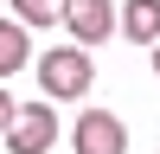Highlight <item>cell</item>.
<instances>
[{
    "label": "cell",
    "instance_id": "6da1fadb",
    "mask_svg": "<svg viewBox=\"0 0 160 154\" xmlns=\"http://www.w3.org/2000/svg\"><path fill=\"white\" fill-rule=\"evenodd\" d=\"M90 84H96V64H90V45H51L45 58H38V90H51L58 103L83 96Z\"/></svg>",
    "mask_w": 160,
    "mask_h": 154
},
{
    "label": "cell",
    "instance_id": "7a4b0ae2",
    "mask_svg": "<svg viewBox=\"0 0 160 154\" xmlns=\"http://www.w3.org/2000/svg\"><path fill=\"white\" fill-rule=\"evenodd\" d=\"M51 141H58V109H51V103L13 109V128H7V148L13 154H45Z\"/></svg>",
    "mask_w": 160,
    "mask_h": 154
},
{
    "label": "cell",
    "instance_id": "3957f363",
    "mask_svg": "<svg viewBox=\"0 0 160 154\" xmlns=\"http://www.w3.org/2000/svg\"><path fill=\"white\" fill-rule=\"evenodd\" d=\"M71 141H77V154H128V128L109 109H83L77 128H71Z\"/></svg>",
    "mask_w": 160,
    "mask_h": 154
},
{
    "label": "cell",
    "instance_id": "277c9868",
    "mask_svg": "<svg viewBox=\"0 0 160 154\" xmlns=\"http://www.w3.org/2000/svg\"><path fill=\"white\" fill-rule=\"evenodd\" d=\"M64 26H71L77 45H102L109 26H115V7L109 0H64Z\"/></svg>",
    "mask_w": 160,
    "mask_h": 154
},
{
    "label": "cell",
    "instance_id": "5b68a950",
    "mask_svg": "<svg viewBox=\"0 0 160 154\" xmlns=\"http://www.w3.org/2000/svg\"><path fill=\"white\" fill-rule=\"evenodd\" d=\"M115 26H122V38H135V45H160V0H128V7L115 13Z\"/></svg>",
    "mask_w": 160,
    "mask_h": 154
},
{
    "label": "cell",
    "instance_id": "8992f818",
    "mask_svg": "<svg viewBox=\"0 0 160 154\" xmlns=\"http://www.w3.org/2000/svg\"><path fill=\"white\" fill-rule=\"evenodd\" d=\"M26 32H32L26 19H0V84L32 64V38H26Z\"/></svg>",
    "mask_w": 160,
    "mask_h": 154
},
{
    "label": "cell",
    "instance_id": "52a82bcc",
    "mask_svg": "<svg viewBox=\"0 0 160 154\" xmlns=\"http://www.w3.org/2000/svg\"><path fill=\"white\" fill-rule=\"evenodd\" d=\"M13 19H26V26H58V19H64V0H13Z\"/></svg>",
    "mask_w": 160,
    "mask_h": 154
},
{
    "label": "cell",
    "instance_id": "ba28073f",
    "mask_svg": "<svg viewBox=\"0 0 160 154\" xmlns=\"http://www.w3.org/2000/svg\"><path fill=\"white\" fill-rule=\"evenodd\" d=\"M13 109H19V103H13L7 90H0V135H7V128H13Z\"/></svg>",
    "mask_w": 160,
    "mask_h": 154
},
{
    "label": "cell",
    "instance_id": "9c48e42d",
    "mask_svg": "<svg viewBox=\"0 0 160 154\" xmlns=\"http://www.w3.org/2000/svg\"><path fill=\"white\" fill-rule=\"evenodd\" d=\"M154 77H160V45H154Z\"/></svg>",
    "mask_w": 160,
    "mask_h": 154
}]
</instances>
